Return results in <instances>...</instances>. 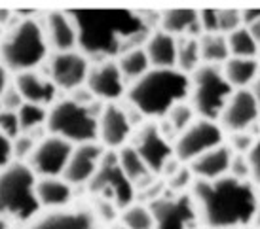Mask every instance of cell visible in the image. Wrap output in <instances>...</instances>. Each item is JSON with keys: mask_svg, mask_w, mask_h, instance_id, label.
Masks as SVG:
<instances>
[{"mask_svg": "<svg viewBox=\"0 0 260 229\" xmlns=\"http://www.w3.org/2000/svg\"><path fill=\"white\" fill-rule=\"evenodd\" d=\"M23 102H25V100H23L21 93L17 91L15 86H8L4 95L0 97V106L4 108V110H10V112H17V110L21 108Z\"/></svg>", "mask_w": 260, "mask_h": 229, "instance_id": "obj_40", "label": "cell"}, {"mask_svg": "<svg viewBox=\"0 0 260 229\" xmlns=\"http://www.w3.org/2000/svg\"><path fill=\"white\" fill-rule=\"evenodd\" d=\"M159 30L175 38H202L200 15L196 10H167L159 15Z\"/></svg>", "mask_w": 260, "mask_h": 229, "instance_id": "obj_22", "label": "cell"}, {"mask_svg": "<svg viewBox=\"0 0 260 229\" xmlns=\"http://www.w3.org/2000/svg\"><path fill=\"white\" fill-rule=\"evenodd\" d=\"M35 148H37V142L29 135L21 133L17 138H14V159L15 161H21V163H27L29 158L32 156Z\"/></svg>", "mask_w": 260, "mask_h": 229, "instance_id": "obj_37", "label": "cell"}, {"mask_svg": "<svg viewBox=\"0 0 260 229\" xmlns=\"http://www.w3.org/2000/svg\"><path fill=\"white\" fill-rule=\"evenodd\" d=\"M218 120L226 133H251L260 122V108L253 89H236Z\"/></svg>", "mask_w": 260, "mask_h": 229, "instance_id": "obj_13", "label": "cell"}, {"mask_svg": "<svg viewBox=\"0 0 260 229\" xmlns=\"http://www.w3.org/2000/svg\"><path fill=\"white\" fill-rule=\"evenodd\" d=\"M14 159V140L0 131V171L6 169Z\"/></svg>", "mask_w": 260, "mask_h": 229, "instance_id": "obj_41", "label": "cell"}, {"mask_svg": "<svg viewBox=\"0 0 260 229\" xmlns=\"http://www.w3.org/2000/svg\"><path fill=\"white\" fill-rule=\"evenodd\" d=\"M190 76L177 68H150L127 89V100L143 116L166 118L190 97Z\"/></svg>", "mask_w": 260, "mask_h": 229, "instance_id": "obj_3", "label": "cell"}, {"mask_svg": "<svg viewBox=\"0 0 260 229\" xmlns=\"http://www.w3.org/2000/svg\"><path fill=\"white\" fill-rule=\"evenodd\" d=\"M234 151L228 148V144H222L218 148L202 154L200 158L190 161V171L194 174L196 180H217L228 174L230 161Z\"/></svg>", "mask_w": 260, "mask_h": 229, "instance_id": "obj_21", "label": "cell"}, {"mask_svg": "<svg viewBox=\"0 0 260 229\" xmlns=\"http://www.w3.org/2000/svg\"><path fill=\"white\" fill-rule=\"evenodd\" d=\"M14 86L21 93L25 102L40 104V106H53L57 97V86L50 80V76H42L37 70L21 72L15 76Z\"/></svg>", "mask_w": 260, "mask_h": 229, "instance_id": "obj_19", "label": "cell"}, {"mask_svg": "<svg viewBox=\"0 0 260 229\" xmlns=\"http://www.w3.org/2000/svg\"><path fill=\"white\" fill-rule=\"evenodd\" d=\"M254 223H256V229H260V199L258 207H256V214H254Z\"/></svg>", "mask_w": 260, "mask_h": 229, "instance_id": "obj_47", "label": "cell"}, {"mask_svg": "<svg viewBox=\"0 0 260 229\" xmlns=\"http://www.w3.org/2000/svg\"><path fill=\"white\" fill-rule=\"evenodd\" d=\"M0 131L12 140L21 135V127H19V118L17 112H10L0 106Z\"/></svg>", "mask_w": 260, "mask_h": 229, "instance_id": "obj_38", "label": "cell"}, {"mask_svg": "<svg viewBox=\"0 0 260 229\" xmlns=\"http://www.w3.org/2000/svg\"><path fill=\"white\" fill-rule=\"evenodd\" d=\"M249 163H251V180L254 186L260 187V138H256L253 150L249 151Z\"/></svg>", "mask_w": 260, "mask_h": 229, "instance_id": "obj_42", "label": "cell"}, {"mask_svg": "<svg viewBox=\"0 0 260 229\" xmlns=\"http://www.w3.org/2000/svg\"><path fill=\"white\" fill-rule=\"evenodd\" d=\"M118 161L122 165L123 172L127 174V178L133 182L135 187H146L152 184V172L143 161V158L137 154V150L133 146H123L118 151Z\"/></svg>", "mask_w": 260, "mask_h": 229, "instance_id": "obj_26", "label": "cell"}, {"mask_svg": "<svg viewBox=\"0 0 260 229\" xmlns=\"http://www.w3.org/2000/svg\"><path fill=\"white\" fill-rule=\"evenodd\" d=\"M230 57H243V59H256L258 55V44L253 38L251 30L247 27H239L226 36Z\"/></svg>", "mask_w": 260, "mask_h": 229, "instance_id": "obj_30", "label": "cell"}, {"mask_svg": "<svg viewBox=\"0 0 260 229\" xmlns=\"http://www.w3.org/2000/svg\"><path fill=\"white\" fill-rule=\"evenodd\" d=\"M133 133L127 110L114 102H107L99 116V138L101 144L109 150L123 148Z\"/></svg>", "mask_w": 260, "mask_h": 229, "instance_id": "obj_17", "label": "cell"}, {"mask_svg": "<svg viewBox=\"0 0 260 229\" xmlns=\"http://www.w3.org/2000/svg\"><path fill=\"white\" fill-rule=\"evenodd\" d=\"M192 178H194L192 171H190L188 167H182L181 165L173 174L167 176V186H169V189H171L173 194H184V187L190 186Z\"/></svg>", "mask_w": 260, "mask_h": 229, "instance_id": "obj_36", "label": "cell"}, {"mask_svg": "<svg viewBox=\"0 0 260 229\" xmlns=\"http://www.w3.org/2000/svg\"><path fill=\"white\" fill-rule=\"evenodd\" d=\"M256 59H258V63H260V46H258V55H256Z\"/></svg>", "mask_w": 260, "mask_h": 229, "instance_id": "obj_50", "label": "cell"}, {"mask_svg": "<svg viewBox=\"0 0 260 229\" xmlns=\"http://www.w3.org/2000/svg\"><path fill=\"white\" fill-rule=\"evenodd\" d=\"M74 144L55 135H48L37 144V148L29 158L27 165L30 171L40 178L46 176H63L67 163L73 156Z\"/></svg>", "mask_w": 260, "mask_h": 229, "instance_id": "obj_12", "label": "cell"}, {"mask_svg": "<svg viewBox=\"0 0 260 229\" xmlns=\"http://www.w3.org/2000/svg\"><path fill=\"white\" fill-rule=\"evenodd\" d=\"M253 95H254V99H256V102H258V108H260V76L256 78V82H254V86H253Z\"/></svg>", "mask_w": 260, "mask_h": 229, "instance_id": "obj_46", "label": "cell"}, {"mask_svg": "<svg viewBox=\"0 0 260 229\" xmlns=\"http://www.w3.org/2000/svg\"><path fill=\"white\" fill-rule=\"evenodd\" d=\"M243 27L239 10H218V32L228 36L230 32Z\"/></svg>", "mask_w": 260, "mask_h": 229, "instance_id": "obj_33", "label": "cell"}, {"mask_svg": "<svg viewBox=\"0 0 260 229\" xmlns=\"http://www.w3.org/2000/svg\"><path fill=\"white\" fill-rule=\"evenodd\" d=\"M46 129L50 135L61 136L71 144L97 142L99 118L89 106H82L71 99L57 100L48 112Z\"/></svg>", "mask_w": 260, "mask_h": 229, "instance_id": "obj_6", "label": "cell"}, {"mask_svg": "<svg viewBox=\"0 0 260 229\" xmlns=\"http://www.w3.org/2000/svg\"><path fill=\"white\" fill-rule=\"evenodd\" d=\"M37 197L40 207L63 210L73 199V186L63 176H46L37 180Z\"/></svg>", "mask_w": 260, "mask_h": 229, "instance_id": "obj_24", "label": "cell"}, {"mask_svg": "<svg viewBox=\"0 0 260 229\" xmlns=\"http://www.w3.org/2000/svg\"><path fill=\"white\" fill-rule=\"evenodd\" d=\"M48 55V42L42 23L37 19H19L0 42V63L8 70L21 74L35 70Z\"/></svg>", "mask_w": 260, "mask_h": 229, "instance_id": "obj_4", "label": "cell"}, {"mask_svg": "<svg viewBox=\"0 0 260 229\" xmlns=\"http://www.w3.org/2000/svg\"><path fill=\"white\" fill-rule=\"evenodd\" d=\"M150 68H177V38L164 30H156L143 46Z\"/></svg>", "mask_w": 260, "mask_h": 229, "instance_id": "obj_23", "label": "cell"}, {"mask_svg": "<svg viewBox=\"0 0 260 229\" xmlns=\"http://www.w3.org/2000/svg\"><path fill=\"white\" fill-rule=\"evenodd\" d=\"M200 53H202V65L218 66L224 65L230 59L228 40L224 34H203L200 38Z\"/></svg>", "mask_w": 260, "mask_h": 229, "instance_id": "obj_28", "label": "cell"}, {"mask_svg": "<svg viewBox=\"0 0 260 229\" xmlns=\"http://www.w3.org/2000/svg\"><path fill=\"white\" fill-rule=\"evenodd\" d=\"M37 174L21 161H12L0 171V216L15 222H29L38 214Z\"/></svg>", "mask_w": 260, "mask_h": 229, "instance_id": "obj_5", "label": "cell"}, {"mask_svg": "<svg viewBox=\"0 0 260 229\" xmlns=\"http://www.w3.org/2000/svg\"><path fill=\"white\" fill-rule=\"evenodd\" d=\"M42 29L48 48H51L53 53L74 51L78 48V32H76L74 21L69 12H50V14H46L42 21Z\"/></svg>", "mask_w": 260, "mask_h": 229, "instance_id": "obj_18", "label": "cell"}, {"mask_svg": "<svg viewBox=\"0 0 260 229\" xmlns=\"http://www.w3.org/2000/svg\"><path fill=\"white\" fill-rule=\"evenodd\" d=\"M131 146L143 158L152 174H161L167 163L175 159L173 144L164 136V133L159 131V125L154 122L141 123V127L135 131Z\"/></svg>", "mask_w": 260, "mask_h": 229, "instance_id": "obj_11", "label": "cell"}, {"mask_svg": "<svg viewBox=\"0 0 260 229\" xmlns=\"http://www.w3.org/2000/svg\"><path fill=\"white\" fill-rule=\"evenodd\" d=\"M260 19V10H243L241 12V21H243V27H249V25H253Z\"/></svg>", "mask_w": 260, "mask_h": 229, "instance_id": "obj_43", "label": "cell"}, {"mask_svg": "<svg viewBox=\"0 0 260 229\" xmlns=\"http://www.w3.org/2000/svg\"><path fill=\"white\" fill-rule=\"evenodd\" d=\"M118 68L122 72L123 82H137L141 76H145L150 70V61L146 57L145 48H135V50L125 51L123 55L118 57Z\"/></svg>", "mask_w": 260, "mask_h": 229, "instance_id": "obj_27", "label": "cell"}, {"mask_svg": "<svg viewBox=\"0 0 260 229\" xmlns=\"http://www.w3.org/2000/svg\"><path fill=\"white\" fill-rule=\"evenodd\" d=\"M10 82H8V68L2 63H0V97L4 95V91L8 89Z\"/></svg>", "mask_w": 260, "mask_h": 229, "instance_id": "obj_44", "label": "cell"}, {"mask_svg": "<svg viewBox=\"0 0 260 229\" xmlns=\"http://www.w3.org/2000/svg\"><path fill=\"white\" fill-rule=\"evenodd\" d=\"M200 15V27L203 34H220L218 32V10H202Z\"/></svg>", "mask_w": 260, "mask_h": 229, "instance_id": "obj_39", "label": "cell"}, {"mask_svg": "<svg viewBox=\"0 0 260 229\" xmlns=\"http://www.w3.org/2000/svg\"><path fill=\"white\" fill-rule=\"evenodd\" d=\"M192 197L200 220L209 229H238L253 223L260 199L251 180L228 174L217 180H196Z\"/></svg>", "mask_w": 260, "mask_h": 229, "instance_id": "obj_2", "label": "cell"}, {"mask_svg": "<svg viewBox=\"0 0 260 229\" xmlns=\"http://www.w3.org/2000/svg\"><path fill=\"white\" fill-rule=\"evenodd\" d=\"M190 104L196 116L202 120L215 122L220 118L224 106L232 93L236 91L224 78L222 68L211 65H202L190 74Z\"/></svg>", "mask_w": 260, "mask_h": 229, "instance_id": "obj_7", "label": "cell"}, {"mask_svg": "<svg viewBox=\"0 0 260 229\" xmlns=\"http://www.w3.org/2000/svg\"><path fill=\"white\" fill-rule=\"evenodd\" d=\"M228 176L238 180H251V163H249V156L243 154H234L230 161V169H228ZM253 182V180H251Z\"/></svg>", "mask_w": 260, "mask_h": 229, "instance_id": "obj_35", "label": "cell"}, {"mask_svg": "<svg viewBox=\"0 0 260 229\" xmlns=\"http://www.w3.org/2000/svg\"><path fill=\"white\" fill-rule=\"evenodd\" d=\"M87 57L80 51H65V53H53L48 63L50 80L57 86V89L74 91L76 87L86 86L87 72H89Z\"/></svg>", "mask_w": 260, "mask_h": 229, "instance_id": "obj_14", "label": "cell"}, {"mask_svg": "<svg viewBox=\"0 0 260 229\" xmlns=\"http://www.w3.org/2000/svg\"><path fill=\"white\" fill-rule=\"evenodd\" d=\"M0 229H10V223H8L6 218H2L0 216Z\"/></svg>", "mask_w": 260, "mask_h": 229, "instance_id": "obj_48", "label": "cell"}, {"mask_svg": "<svg viewBox=\"0 0 260 229\" xmlns=\"http://www.w3.org/2000/svg\"><path fill=\"white\" fill-rule=\"evenodd\" d=\"M101 220L95 212L86 208L76 210H53L50 214L38 218L29 229H103Z\"/></svg>", "mask_w": 260, "mask_h": 229, "instance_id": "obj_20", "label": "cell"}, {"mask_svg": "<svg viewBox=\"0 0 260 229\" xmlns=\"http://www.w3.org/2000/svg\"><path fill=\"white\" fill-rule=\"evenodd\" d=\"M10 19H12V12H10V10H0V27H2V29L6 27Z\"/></svg>", "mask_w": 260, "mask_h": 229, "instance_id": "obj_45", "label": "cell"}, {"mask_svg": "<svg viewBox=\"0 0 260 229\" xmlns=\"http://www.w3.org/2000/svg\"><path fill=\"white\" fill-rule=\"evenodd\" d=\"M222 74L234 89H247L260 76V63L258 59L230 57L222 65Z\"/></svg>", "mask_w": 260, "mask_h": 229, "instance_id": "obj_25", "label": "cell"}, {"mask_svg": "<svg viewBox=\"0 0 260 229\" xmlns=\"http://www.w3.org/2000/svg\"><path fill=\"white\" fill-rule=\"evenodd\" d=\"M105 151H107L105 146L99 142H86L74 146L73 156H71L65 172H63V178L71 186L89 184V180L93 178V174L101 165Z\"/></svg>", "mask_w": 260, "mask_h": 229, "instance_id": "obj_15", "label": "cell"}, {"mask_svg": "<svg viewBox=\"0 0 260 229\" xmlns=\"http://www.w3.org/2000/svg\"><path fill=\"white\" fill-rule=\"evenodd\" d=\"M48 108L40 106V104H32V102H23L21 108L17 110V118H19V127L21 133H29L38 127H46L48 122Z\"/></svg>", "mask_w": 260, "mask_h": 229, "instance_id": "obj_31", "label": "cell"}, {"mask_svg": "<svg viewBox=\"0 0 260 229\" xmlns=\"http://www.w3.org/2000/svg\"><path fill=\"white\" fill-rule=\"evenodd\" d=\"M87 187L97 199L109 201L116 208H122V210L133 205L135 189H137L127 178V174L123 172L122 165L118 161V151L114 150L105 151L101 165L93 174V178L89 180Z\"/></svg>", "mask_w": 260, "mask_h": 229, "instance_id": "obj_8", "label": "cell"}, {"mask_svg": "<svg viewBox=\"0 0 260 229\" xmlns=\"http://www.w3.org/2000/svg\"><path fill=\"white\" fill-rule=\"evenodd\" d=\"M69 14L78 32V51L95 63L143 48L152 34L143 14L129 10H71Z\"/></svg>", "mask_w": 260, "mask_h": 229, "instance_id": "obj_1", "label": "cell"}, {"mask_svg": "<svg viewBox=\"0 0 260 229\" xmlns=\"http://www.w3.org/2000/svg\"><path fill=\"white\" fill-rule=\"evenodd\" d=\"M86 86L99 100H116L125 91V82L116 61H99L89 66Z\"/></svg>", "mask_w": 260, "mask_h": 229, "instance_id": "obj_16", "label": "cell"}, {"mask_svg": "<svg viewBox=\"0 0 260 229\" xmlns=\"http://www.w3.org/2000/svg\"><path fill=\"white\" fill-rule=\"evenodd\" d=\"M154 229H196L200 222L192 194H167L150 201Z\"/></svg>", "mask_w": 260, "mask_h": 229, "instance_id": "obj_9", "label": "cell"}, {"mask_svg": "<svg viewBox=\"0 0 260 229\" xmlns=\"http://www.w3.org/2000/svg\"><path fill=\"white\" fill-rule=\"evenodd\" d=\"M254 142H256V138H254L251 133H230L226 144H228V148H230L234 154L249 156V151L253 150Z\"/></svg>", "mask_w": 260, "mask_h": 229, "instance_id": "obj_34", "label": "cell"}, {"mask_svg": "<svg viewBox=\"0 0 260 229\" xmlns=\"http://www.w3.org/2000/svg\"><path fill=\"white\" fill-rule=\"evenodd\" d=\"M224 144V131L217 122L209 120H196L190 127L177 136L173 144L175 158L181 163H190L202 154L218 148Z\"/></svg>", "mask_w": 260, "mask_h": 229, "instance_id": "obj_10", "label": "cell"}, {"mask_svg": "<svg viewBox=\"0 0 260 229\" xmlns=\"http://www.w3.org/2000/svg\"><path fill=\"white\" fill-rule=\"evenodd\" d=\"M127 229H154V216L148 205L133 203L127 208H123L122 222Z\"/></svg>", "mask_w": 260, "mask_h": 229, "instance_id": "obj_32", "label": "cell"}, {"mask_svg": "<svg viewBox=\"0 0 260 229\" xmlns=\"http://www.w3.org/2000/svg\"><path fill=\"white\" fill-rule=\"evenodd\" d=\"M110 229H127V227H125L123 223H118V225H112V227H110Z\"/></svg>", "mask_w": 260, "mask_h": 229, "instance_id": "obj_49", "label": "cell"}, {"mask_svg": "<svg viewBox=\"0 0 260 229\" xmlns=\"http://www.w3.org/2000/svg\"><path fill=\"white\" fill-rule=\"evenodd\" d=\"M202 66V53H200V38H177V70L184 74H192Z\"/></svg>", "mask_w": 260, "mask_h": 229, "instance_id": "obj_29", "label": "cell"}]
</instances>
